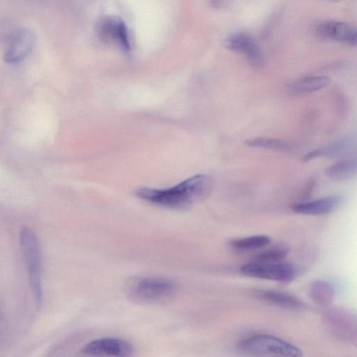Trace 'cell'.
Segmentation results:
<instances>
[{"label":"cell","instance_id":"cell-20","mask_svg":"<svg viewBox=\"0 0 357 357\" xmlns=\"http://www.w3.org/2000/svg\"><path fill=\"white\" fill-rule=\"evenodd\" d=\"M288 254L287 250L283 248H273L264 250L256 256L255 261L259 262L282 261Z\"/></svg>","mask_w":357,"mask_h":357},{"label":"cell","instance_id":"cell-3","mask_svg":"<svg viewBox=\"0 0 357 357\" xmlns=\"http://www.w3.org/2000/svg\"><path fill=\"white\" fill-rule=\"evenodd\" d=\"M20 244L31 290L35 300L40 304L43 301L42 252L40 241L32 229L24 226L20 231Z\"/></svg>","mask_w":357,"mask_h":357},{"label":"cell","instance_id":"cell-16","mask_svg":"<svg viewBox=\"0 0 357 357\" xmlns=\"http://www.w3.org/2000/svg\"><path fill=\"white\" fill-rule=\"evenodd\" d=\"M309 294L311 298L318 305L328 306L332 303L335 298L333 286L325 280H315L309 286Z\"/></svg>","mask_w":357,"mask_h":357},{"label":"cell","instance_id":"cell-12","mask_svg":"<svg viewBox=\"0 0 357 357\" xmlns=\"http://www.w3.org/2000/svg\"><path fill=\"white\" fill-rule=\"evenodd\" d=\"M341 202V197L331 195L296 204L292 206V210L295 213L302 215H326L335 211L340 205Z\"/></svg>","mask_w":357,"mask_h":357},{"label":"cell","instance_id":"cell-15","mask_svg":"<svg viewBox=\"0 0 357 357\" xmlns=\"http://www.w3.org/2000/svg\"><path fill=\"white\" fill-rule=\"evenodd\" d=\"M356 172V158H348L340 160L329 166L326 170V174L334 181H345L355 176Z\"/></svg>","mask_w":357,"mask_h":357},{"label":"cell","instance_id":"cell-21","mask_svg":"<svg viewBox=\"0 0 357 357\" xmlns=\"http://www.w3.org/2000/svg\"><path fill=\"white\" fill-rule=\"evenodd\" d=\"M3 317V312L2 311L0 310V320L2 319Z\"/></svg>","mask_w":357,"mask_h":357},{"label":"cell","instance_id":"cell-13","mask_svg":"<svg viewBox=\"0 0 357 357\" xmlns=\"http://www.w3.org/2000/svg\"><path fill=\"white\" fill-rule=\"evenodd\" d=\"M253 296L270 304L289 310H303L305 303L297 296L277 290L260 289L253 292Z\"/></svg>","mask_w":357,"mask_h":357},{"label":"cell","instance_id":"cell-4","mask_svg":"<svg viewBox=\"0 0 357 357\" xmlns=\"http://www.w3.org/2000/svg\"><path fill=\"white\" fill-rule=\"evenodd\" d=\"M238 351L257 356L298 357L301 350L294 344L280 337L258 334L241 340L237 344Z\"/></svg>","mask_w":357,"mask_h":357},{"label":"cell","instance_id":"cell-11","mask_svg":"<svg viewBox=\"0 0 357 357\" xmlns=\"http://www.w3.org/2000/svg\"><path fill=\"white\" fill-rule=\"evenodd\" d=\"M321 37L355 45L357 41L356 29L351 24L337 21H326L319 24L315 29Z\"/></svg>","mask_w":357,"mask_h":357},{"label":"cell","instance_id":"cell-19","mask_svg":"<svg viewBox=\"0 0 357 357\" xmlns=\"http://www.w3.org/2000/svg\"><path fill=\"white\" fill-rule=\"evenodd\" d=\"M246 144L250 147H257L276 151H287L290 149L289 144L281 139L268 137H256L246 141Z\"/></svg>","mask_w":357,"mask_h":357},{"label":"cell","instance_id":"cell-9","mask_svg":"<svg viewBox=\"0 0 357 357\" xmlns=\"http://www.w3.org/2000/svg\"><path fill=\"white\" fill-rule=\"evenodd\" d=\"M329 330L339 338L345 341L356 340V321L355 316L346 310L335 309L326 316Z\"/></svg>","mask_w":357,"mask_h":357},{"label":"cell","instance_id":"cell-7","mask_svg":"<svg viewBox=\"0 0 357 357\" xmlns=\"http://www.w3.org/2000/svg\"><path fill=\"white\" fill-rule=\"evenodd\" d=\"M98 37L105 43L115 45L125 53L130 52V43L126 25L118 17H106L98 23Z\"/></svg>","mask_w":357,"mask_h":357},{"label":"cell","instance_id":"cell-6","mask_svg":"<svg viewBox=\"0 0 357 357\" xmlns=\"http://www.w3.org/2000/svg\"><path fill=\"white\" fill-rule=\"evenodd\" d=\"M133 347L128 341L114 337L93 340L87 343L81 353L88 356L126 357L132 354Z\"/></svg>","mask_w":357,"mask_h":357},{"label":"cell","instance_id":"cell-5","mask_svg":"<svg viewBox=\"0 0 357 357\" xmlns=\"http://www.w3.org/2000/svg\"><path fill=\"white\" fill-rule=\"evenodd\" d=\"M240 271L248 277L289 282L296 276V271L291 264L282 261H252L243 265Z\"/></svg>","mask_w":357,"mask_h":357},{"label":"cell","instance_id":"cell-1","mask_svg":"<svg viewBox=\"0 0 357 357\" xmlns=\"http://www.w3.org/2000/svg\"><path fill=\"white\" fill-rule=\"evenodd\" d=\"M212 187L213 182L209 176L198 174L167 189L142 188L135 194L139 199L157 206L183 209L207 197Z\"/></svg>","mask_w":357,"mask_h":357},{"label":"cell","instance_id":"cell-18","mask_svg":"<svg viewBox=\"0 0 357 357\" xmlns=\"http://www.w3.org/2000/svg\"><path fill=\"white\" fill-rule=\"evenodd\" d=\"M271 240L266 235H253L231 241L230 245L238 250H255L269 245Z\"/></svg>","mask_w":357,"mask_h":357},{"label":"cell","instance_id":"cell-17","mask_svg":"<svg viewBox=\"0 0 357 357\" xmlns=\"http://www.w3.org/2000/svg\"><path fill=\"white\" fill-rule=\"evenodd\" d=\"M329 82L328 77L326 76H307L294 81L290 88L299 93L314 92L326 87Z\"/></svg>","mask_w":357,"mask_h":357},{"label":"cell","instance_id":"cell-14","mask_svg":"<svg viewBox=\"0 0 357 357\" xmlns=\"http://www.w3.org/2000/svg\"><path fill=\"white\" fill-rule=\"evenodd\" d=\"M354 144V141L351 137H345L335 141L322 148H319L312 151L305 155L303 158L304 162H308L314 158L328 156L332 157L339 155L350 150Z\"/></svg>","mask_w":357,"mask_h":357},{"label":"cell","instance_id":"cell-8","mask_svg":"<svg viewBox=\"0 0 357 357\" xmlns=\"http://www.w3.org/2000/svg\"><path fill=\"white\" fill-rule=\"evenodd\" d=\"M36 44V36L29 29L17 31L10 39L3 54L4 61L15 64L24 60L32 52Z\"/></svg>","mask_w":357,"mask_h":357},{"label":"cell","instance_id":"cell-2","mask_svg":"<svg viewBox=\"0 0 357 357\" xmlns=\"http://www.w3.org/2000/svg\"><path fill=\"white\" fill-rule=\"evenodd\" d=\"M178 290V285L175 280L162 276H132L124 284L128 298L142 305L167 302L176 296Z\"/></svg>","mask_w":357,"mask_h":357},{"label":"cell","instance_id":"cell-10","mask_svg":"<svg viewBox=\"0 0 357 357\" xmlns=\"http://www.w3.org/2000/svg\"><path fill=\"white\" fill-rule=\"evenodd\" d=\"M222 43L226 48L243 54L252 66L261 65L263 59L261 52L248 34L242 33L231 34L225 38Z\"/></svg>","mask_w":357,"mask_h":357}]
</instances>
